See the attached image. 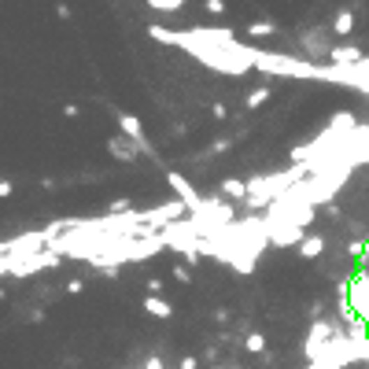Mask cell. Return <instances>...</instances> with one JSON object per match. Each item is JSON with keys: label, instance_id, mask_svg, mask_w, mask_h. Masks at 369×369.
Masks as SVG:
<instances>
[{"label": "cell", "instance_id": "277c9868", "mask_svg": "<svg viewBox=\"0 0 369 369\" xmlns=\"http://www.w3.org/2000/svg\"><path fill=\"white\" fill-rule=\"evenodd\" d=\"M115 118H118V129H122V137L133 140L144 155H152V140H148V133H144L140 118H137V115H129V111H118Z\"/></svg>", "mask_w": 369, "mask_h": 369}, {"label": "cell", "instance_id": "8fae6325", "mask_svg": "<svg viewBox=\"0 0 369 369\" xmlns=\"http://www.w3.org/2000/svg\"><path fill=\"white\" fill-rule=\"evenodd\" d=\"M333 34H336V37H351V34H354V11H351V8H340V11H336Z\"/></svg>", "mask_w": 369, "mask_h": 369}, {"label": "cell", "instance_id": "cb8c5ba5", "mask_svg": "<svg viewBox=\"0 0 369 369\" xmlns=\"http://www.w3.org/2000/svg\"><path fill=\"white\" fill-rule=\"evenodd\" d=\"M63 115H67V118H78L82 111H78V103H67V108H63Z\"/></svg>", "mask_w": 369, "mask_h": 369}, {"label": "cell", "instance_id": "ffe728a7", "mask_svg": "<svg viewBox=\"0 0 369 369\" xmlns=\"http://www.w3.org/2000/svg\"><path fill=\"white\" fill-rule=\"evenodd\" d=\"M210 115H215L218 122H226V118H229V108H226V103H215V108H210Z\"/></svg>", "mask_w": 369, "mask_h": 369}, {"label": "cell", "instance_id": "8992f818", "mask_svg": "<svg viewBox=\"0 0 369 369\" xmlns=\"http://www.w3.org/2000/svg\"><path fill=\"white\" fill-rule=\"evenodd\" d=\"M218 196L222 200H229V203H236V207H244V200H247V181L244 178H226L218 184Z\"/></svg>", "mask_w": 369, "mask_h": 369}, {"label": "cell", "instance_id": "30bf717a", "mask_svg": "<svg viewBox=\"0 0 369 369\" xmlns=\"http://www.w3.org/2000/svg\"><path fill=\"white\" fill-rule=\"evenodd\" d=\"M144 310H148L152 318H159V321L174 318V307H170L166 299H159V296H144Z\"/></svg>", "mask_w": 369, "mask_h": 369}, {"label": "cell", "instance_id": "7a4b0ae2", "mask_svg": "<svg viewBox=\"0 0 369 369\" xmlns=\"http://www.w3.org/2000/svg\"><path fill=\"white\" fill-rule=\"evenodd\" d=\"M59 252H34V255H22V259H8V273L11 277H34V273H41V270H52V266H59Z\"/></svg>", "mask_w": 369, "mask_h": 369}, {"label": "cell", "instance_id": "7c38bea8", "mask_svg": "<svg viewBox=\"0 0 369 369\" xmlns=\"http://www.w3.org/2000/svg\"><path fill=\"white\" fill-rule=\"evenodd\" d=\"M144 4H148L152 11H163V15H174V11H181L184 4H189V0H144Z\"/></svg>", "mask_w": 369, "mask_h": 369}, {"label": "cell", "instance_id": "6da1fadb", "mask_svg": "<svg viewBox=\"0 0 369 369\" xmlns=\"http://www.w3.org/2000/svg\"><path fill=\"white\" fill-rule=\"evenodd\" d=\"M336 321H325V318H318L310 325V333H307V340H303V359L307 362H318L321 354H325V347L333 344V336H336Z\"/></svg>", "mask_w": 369, "mask_h": 369}, {"label": "cell", "instance_id": "7402d4cb", "mask_svg": "<svg viewBox=\"0 0 369 369\" xmlns=\"http://www.w3.org/2000/svg\"><path fill=\"white\" fill-rule=\"evenodd\" d=\"M82 288H85V284L74 277V281H67V296H78V292H82Z\"/></svg>", "mask_w": 369, "mask_h": 369}, {"label": "cell", "instance_id": "5bb4252c", "mask_svg": "<svg viewBox=\"0 0 369 369\" xmlns=\"http://www.w3.org/2000/svg\"><path fill=\"white\" fill-rule=\"evenodd\" d=\"M270 100V89H255V92H247V111H255V108H262V103Z\"/></svg>", "mask_w": 369, "mask_h": 369}, {"label": "cell", "instance_id": "ac0fdd59", "mask_svg": "<svg viewBox=\"0 0 369 369\" xmlns=\"http://www.w3.org/2000/svg\"><path fill=\"white\" fill-rule=\"evenodd\" d=\"M174 281H181V284H189V281H192V273H189V266H174Z\"/></svg>", "mask_w": 369, "mask_h": 369}, {"label": "cell", "instance_id": "d6986e66", "mask_svg": "<svg viewBox=\"0 0 369 369\" xmlns=\"http://www.w3.org/2000/svg\"><path fill=\"white\" fill-rule=\"evenodd\" d=\"M178 369H200V359H196V354H184V359L178 362Z\"/></svg>", "mask_w": 369, "mask_h": 369}, {"label": "cell", "instance_id": "9a60e30c", "mask_svg": "<svg viewBox=\"0 0 369 369\" xmlns=\"http://www.w3.org/2000/svg\"><path fill=\"white\" fill-rule=\"evenodd\" d=\"M233 148V140L229 137H218V140H210V152H215V155H226Z\"/></svg>", "mask_w": 369, "mask_h": 369}, {"label": "cell", "instance_id": "83f0119b", "mask_svg": "<svg viewBox=\"0 0 369 369\" xmlns=\"http://www.w3.org/2000/svg\"><path fill=\"white\" fill-rule=\"evenodd\" d=\"M215 369H222V366H215Z\"/></svg>", "mask_w": 369, "mask_h": 369}, {"label": "cell", "instance_id": "5b68a950", "mask_svg": "<svg viewBox=\"0 0 369 369\" xmlns=\"http://www.w3.org/2000/svg\"><path fill=\"white\" fill-rule=\"evenodd\" d=\"M328 67H340V71H354L366 63V52L359 45H333V52H328Z\"/></svg>", "mask_w": 369, "mask_h": 369}, {"label": "cell", "instance_id": "603a6c76", "mask_svg": "<svg viewBox=\"0 0 369 369\" xmlns=\"http://www.w3.org/2000/svg\"><path fill=\"white\" fill-rule=\"evenodd\" d=\"M307 369H336V366H328L325 359H318V362H307Z\"/></svg>", "mask_w": 369, "mask_h": 369}, {"label": "cell", "instance_id": "44dd1931", "mask_svg": "<svg viewBox=\"0 0 369 369\" xmlns=\"http://www.w3.org/2000/svg\"><path fill=\"white\" fill-rule=\"evenodd\" d=\"M144 369H166V362H163V354H152L148 362H144Z\"/></svg>", "mask_w": 369, "mask_h": 369}, {"label": "cell", "instance_id": "9c48e42d", "mask_svg": "<svg viewBox=\"0 0 369 369\" xmlns=\"http://www.w3.org/2000/svg\"><path fill=\"white\" fill-rule=\"evenodd\" d=\"M277 34V26L273 22H266V19H255V22H247L244 26V37H247V41H270V37Z\"/></svg>", "mask_w": 369, "mask_h": 369}, {"label": "cell", "instance_id": "484cf974", "mask_svg": "<svg viewBox=\"0 0 369 369\" xmlns=\"http://www.w3.org/2000/svg\"><path fill=\"white\" fill-rule=\"evenodd\" d=\"M366 255H369V236H366Z\"/></svg>", "mask_w": 369, "mask_h": 369}, {"label": "cell", "instance_id": "4fadbf2b", "mask_svg": "<svg viewBox=\"0 0 369 369\" xmlns=\"http://www.w3.org/2000/svg\"><path fill=\"white\" fill-rule=\"evenodd\" d=\"M244 347H247V354H266V336H262V333H247Z\"/></svg>", "mask_w": 369, "mask_h": 369}, {"label": "cell", "instance_id": "d4e9b609", "mask_svg": "<svg viewBox=\"0 0 369 369\" xmlns=\"http://www.w3.org/2000/svg\"><path fill=\"white\" fill-rule=\"evenodd\" d=\"M0 196H11V181H0Z\"/></svg>", "mask_w": 369, "mask_h": 369}, {"label": "cell", "instance_id": "4316f807", "mask_svg": "<svg viewBox=\"0 0 369 369\" xmlns=\"http://www.w3.org/2000/svg\"><path fill=\"white\" fill-rule=\"evenodd\" d=\"M4 296H8V292H4V288H0V299H4Z\"/></svg>", "mask_w": 369, "mask_h": 369}, {"label": "cell", "instance_id": "e0dca14e", "mask_svg": "<svg viewBox=\"0 0 369 369\" xmlns=\"http://www.w3.org/2000/svg\"><path fill=\"white\" fill-rule=\"evenodd\" d=\"M108 210H111V215H129V210H133V203H129V200H115Z\"/></svg>", "mask_w": 369, "mask_h": 369}, {"label": "cell", "instance_id": "2e32d148", "mask_svg": "<svg viewBox=\"0 0 369 369\" xmlns=\"http://www.w3.org/2000/svg\"><path fill=\"white\" fill-rule=\"evenodd\" d=\"M203 8L210 11V15H226L229 4H226V0H203Z\"/></svg>", "mask_w": 369, "mask_h": 369}, {"label": "cell", "instance_id": "3957f363", "mask_svg": "<svg viewBox=\"0 0 369 369\" xmlns=\"http://www.w3.org/2000/svg\"><path fill=\"white\" fill-rule=\"evenodd\" d=\"M166 184L174 189V196H178V200H181L184 207H189V215H192V210H200V207H203V196L196 192V184H192L189 178H184V174H178V170H170V174H166Z\"/></svg>", "mask_w": 369, "mask_h": 369}, {"label": "cell", "instance_id": "52a82bcc", "mask_svg": "<svg viewBox=\"0 0 369 369\" xmlns=\"http://www.w3.org/2000/svg\"><path fill=\"white\" fill-rule=\"evenodd\" d=\"M108 152L115 155L118 163H133L137 155H140V148H137L129 137H111V140H108Z\"/></svg>", "mask_w": 369, "mask_h": 369}, {"label": "cell", "instance_id": "ba28073f", "mask_svg": "<svg viewBox=\"0 0 369 369\" xmlns=\"http://www.w3.org/2000/svg\"><path fill=\"white\" fill-rule=\"evenodd\" d=\"M325 236L321 233H307V236H303V240H299V247H296V252H299V259H321L325 255Z\"/></svg>", "mask_w": 369, "mask_h": 369}]
</instances>
